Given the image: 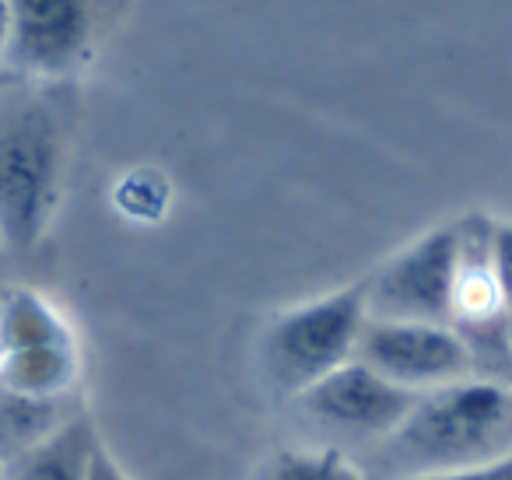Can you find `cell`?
<instances>
[{
  "mask_svg": "<svg viewBox=\"0 0 512 480\" xmlns=\"http://www.w3.org/2000/svg\"><path fill=\"white\" fill-rule=\"evenodd\" d=\"M60 421H64L60 403L22 400V396H11L0 389V463L15 452L29 449L43 435H50Z\"/></svg>",
  "mask_w": 512,
  "mask_h": 480,
  "instance_id": "obj_11",
  "label": "cell"
},
{
  "mask_svg": "<svg viewBox=\"0 0 512 480\" xmlns=\"http://www.w3.org/2000/svg\"><path fill=\"white\" fill-rule=\"evenodd\" d=\"M365 288V312L369 319H393V323H453L456 298V228L453 221L432 228L407 242L404 249L383 260Z\"/></svg>",
  "mask_w": 512,
  "mask_h": 480,
  "instance_id": "obj_4",
  "label": "cell"
},
{
  "mask_svg": "<svg viewBox=\"0 0 512 480\" xmlns=\"http://www.w3.org/2000/svg\"><path fill=\"white\" fill-rule=\"evenodd\" d=\"M116 207L130 221H158L169 207V183L155 169H137L116 186Z\"/></svg>",
  "mask_w": 512,
  "mask_h": 480,
  "instance_id": "obj_12",
  "label": "cell"
},
{
  "mask_svg": "<svg viewBox=\"0 0 512 480\" xmlns=\"http://www.w3.org/2000/svg\"><path fill=\"white\" fill-rule=\"evenodd\" d=\"M95 442H99V431L92 417L60 421L50 435L4 459L0 480H85Z\"/></svg>",
  "mask_w": 512,
  "mask_h": 480,
  "instance_id": "obj_9",
  "label": "cell"
},
{
  "mask_svg": "<svg viewBox=\"0 0 512 480\" xmlns=\"http://www.w3.org/2000/svg\"><path fill=\"white\" fill-rule=\"evenodd\" d=\"M369 319L362 281L281 309L260 333V372L267 386L295 400L309 386L355 358L358 337Z\"/></svg>",
  "mask_w": 512,
  "mask_h": 480,
  "instance_id": "obj_3",
  "label": "cell"
},
{
  "mask_svg": "<svg viewBox=\"0 0 512 480\" xmlns=\"http://www.w3.org/2000/svg\"><path fill=\"white\" fill-rule=\"evenodd\" d=\"M512 393L509 382L470 379L418 393L400 428L376 445V480L456 473L509 459Z\"/></svg>",
  "mask_w": 512,
  "mask_h": 480,
  "instance_id": "obj_1",
  "label": "cell"
},
{
  "mask_svg": "<svg viewBox=\"0 0 512 480\" xmlns=\"http://www.w3.org/2000/svg\"><path fill=\"white\" fill-rule=\"evenodd\" d=\"M67 134L36 92L0 99V249L25 256L46 239L64 200Z\"/></svg>",
  "mask_w": 512,
  "mask_h": 480,
  "instance_id": "obj_2",
  "label": "cell"
},
{
  "mask_svg": "<svg viewBox=\"0 0 512 480\" xmlns=\"http://www.w3.org/2000/svg\"><path fill=\"white\" fill-rule=\"evenodd\" d=\"M355 361H362L379 379L393 382L407 393H428V389L474 375L470 354L463 340L453 333V326L432 323L365 319Z\"/></svg>",
  "mask_w": 512,
  "mask_h": 480,
  "instance_id": "obj_7",
  "label": "cell"
},
{
  "mask_svg": "<svg viewBox=\"0 0 512 480\" xmlns=\"http://www.w3.org/2000/svg\"><path fill=\"white\" fill-rule=\"evenodd\" d=\"M67 344H78V333L50 295L25 284L0 291V361Z\"/></svg>",
  "mask_w": 512,
  "mask_h": 480,
  "instance_id": "obj_8",
  "label": "cell"
},
{
  "mask_svg": "<svg viewBox=\"0 0 512 480\" xmlns=\"http://www.w3.org/2000/svg\"><path fill=\"white\" fill-rule=\"evenodd\" d=\"M95 53V11L78 0H18L4 64L29 85L71 81Z\"/></svg>",
  "mask_w": 512,
  "mask_h": 480,
  "instance_id": "obj_6",
  "label": "cell"
},
{
  "mask_svg": "<svg viewBox=\"0 0 512 480\" xmlns=\"http://www.w3.org/2000/svg\"><path fill=\"white\" fill-rule=\"evenodd\" d=\"M8 32H11V4L0 0V64H4V50H8Z\"/></svg>",
  "mask_w": 512,
  "mask_h": 480,
  "instance_id": "obj_15",
  "label": "cell"
},
{
  "mask_svg": "<svg viewBox=\"0 0 512 480\" xmlns=\"http://www.w3.org/2000/svg\"><path fill=\"white\" fill-rule=\"evenodd\" d=\"M253 480H369V473L344 449L306 445V449H281L267 456Z\"/></svg>",
  "mask_w": 512,
  "mask_h": 480,
  "instance_id": "obj_10",
  "label": "cell"
},
{
  "mask_svg": "<svg viewBox=\"0 0 512 480\" xmlns=\"http://www.w3.org/2000/svg\"><path fill=\"white\" fill-rule=\"evenodd\" d=\"M407 480H512V456L498 459V463H488V466H474V470L428 473V477H407Z\"/></svg>",
  "mask_w": 512,
  "mask_h": 480,
  "instance_id": "obj_13",
  "label": "cell"
},
{
  "mask_svg": "<svg viewBox=\"0 0 512 480\" xmlns=\"http://www.w3.org/2000/svg\"><path fill=\"white\" fill-rule=\"evenodd\" d=\"M414 400L418 393H407V389L379 379L372 368L351 358L330 375H323L306 393L295 396L292 407L320 435L330 438L327 445L341 449L348 442L383 445L400 428Z\"/></svg>",
  "mask_w": 512,
  "mask_h": 480,
  "instance_id": "obj_5",
  "label": "cell"
},
{
  "mask_svg": "<svg viewBox=\"0 0 512 480\" xmlns=\"http://www.w3.org/2000/svg\"><path fill=\"white\" fill-rule=\"evenodd\" d=\"M85 480H134L127 470L120 466V459L109 452V445L102 442H95V452H92V463H88V477Z\"/></svg>",
  "mask_w": 512,
  "mask_h": 480,
  "instance_id": "obj_14",
  "label": "cell"
}]
</instances>
